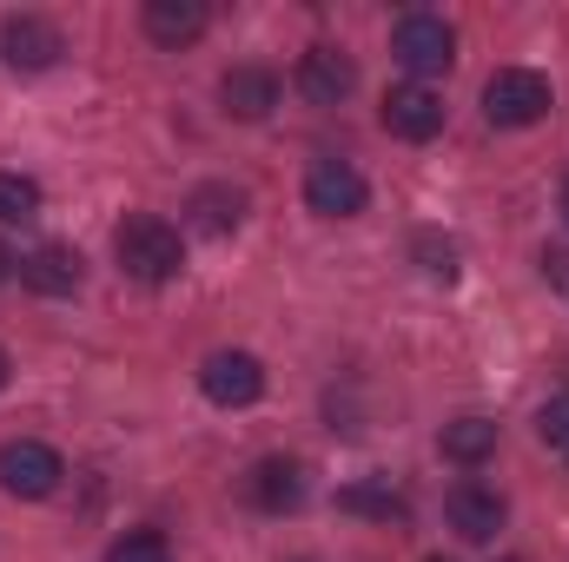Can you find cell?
Instances as JSON below:
<instances>
[{
	"instance_id": "1",
	"label": "cell",
	"mask_w": 569,
	"mask_h": 562,
	"mask_svg": "<svg viewBox=\"0 0 569 562\" xmlns=\"http://www.w3.org/2000/svg\"><path fill=\"white\" fill-rule=\"evenodd\" d=\"M113 252H120V272L140 279V284H166V279H179V265H186L179 225H166L159 212H133L113 232Z\"/></svg>"
},
{
	"instance_id": "2",
	"label": "cell",
	"mask_w": 569,
	"mask_h": 562,
	"mask_svg": "<svg viewBox=\"0 0 569 562\" xmlns=\"http://www.w3.org/2000/svg\"><path fill=\"white\" fill-rule=\"evenodd\" d=\"M543 113H550V80L543 73H530V67L490 73V87H483V120L490 127H537Z\"/></svg>"
},
{
	"instance_id": "3",
	"label": "cell",
	"mask_w": 569,
	"mask_h": 562,
	"mask_svg": "<svg viewBox=\"0 0 569 562\" xmlns=\"http://www.w3.org/2000/svg\"><path fill=\"white\" fill-rule=\"evenodd\" d=\"M391 53H398V67L425 87L430 73H450V60H457V33H450L437 13H405L398 33H391Z\"/></svg>"
},
{
	"instance_id": "4",
	"label": "cell",
	"mask_w": 569,
	"mask_h": 562,
	"mask_svg": "<svg viewBox=\"0 0 569 562\" xmlns=\"http://www.w3.org/2000/svg\"><path fill=\"white\" fill-rule=\"evenodd\" d=\"M365 199H371V185H365V172H358L351 159H311V172H305V205H311L318 219H358Z\"/></svg>"
},
{
	"instance_id": "5",
	"label": "cell",
	"mask_w": 569,
	"mask_h": 562,
	"mask_svg": "<svg viewBox=\"0 0 569 562\" xmlns=\"http://www.w3.org/2000/svg\"><path fill=\"white\" fill-rule=\"evenodd\" d=\"M199 391L212 404H226V411H246V404L266 398V364L252 351H212L206 371H199Z\"/></svg>"
},
{
	"instance_id": "6",
	"label": "cell",
	"mask_w": 569,
	"mask_h": 562,
	"mask_svg": "<svg viewBox=\"0 0 569 562\" xmlns=\"http://www.w3.org/2000/svg\"><path fill=\"white\" fill-rule=\"evenodd\" d=\"M60 476H67L60 450H47V443H33V436H20V443H7V450H0V483H7L13 496H27V503L53 496V490H60Z\"/></svg>"
},
{
	"instance_id": "7",
	"label": "cell",
	"mask_w": 569,
	"mask_h": 562,
	"mask_svg": "<svg viewBox=\"0 0 569 562\" xmlns=\"http://www.w3.org/2000/svg\"><path fill=\"white\" fill-rule=\"evenodd\" d=\"M60 53H67L60 27L40 20V13H13V20L0 27V60H7L13 73H40V67H53Z\"/></svg>"
},
{
	"instance_id": "8",
	"label": "cell",
	"mask_w": 569,
	"mask_h": 562,
	"mask_svg": "<svg viewBox=\"0 0 569 562\" xmlns=\"http://www.w3.org/2000/svg\"><path fill=\"white\" fill-rule=\"evenodd\" d=\"M385 127L398 133V140H411V145H425V140H437L443 133V100L430 93V87H391L385 93Z\"/></svg>"
},
{
	"instance_id": "9",
	"label": "cell",
	"mask_w": 569,
	"mask_h": 562,
	"mask_svg": "<svg viewBox=\"0 0 569 562\" xmlns=\"http://www.w3.org/2000/svg\"><path fill=\"white\" fill-rule=\"evenodd\" d=\"M351 87H358L351 53H338V47H311V53L298 60V93H305L311 107H338Z\"/></svg>"
},
{
	"instance_id": "10",
	"label": "cell",
	"mask_w": 569,
	"mask_h": 562,
	"mask_svg": "<svg viewBox=\"0 0 569 562\" xmlns=\"http://www.w3.org/2000/svg\"><path fill=\"white\" fill-rule=\"evenodd\" d=\"M443 516H450V530H457L463 543H490V536L503 530V496L483 490V483H457L450 503H443Z\"/></svg>"
},
{
	"instance_id": "11",
	"label": "cell",
	"mask_w": 569,
	"mask_h": 562,
	"mask_svg": "<svg viewBox=\"0 0 569 562\" xmlns=\"http://www.w3.org/2000/svg\"><path fill=\"white\" fill-rule=\"evenodd\" d=\"M219 100H226L232 120H266V113L279 107V73H272V67H232V73L219 80Z\"/></svg>"
},
{
	"instance_id": "12",
	"label": "cell",
	"mask_w": 569,
	"mask_h": 562,
	"mask_svg": "<svg viewBox=\"0 0 569 562\" xmlns=\"http://www.w3.org/2000/svg\"><path fill=\"white\" fill-rule=\"evenodd\" d=\"M20 279L33 284L40 298H67V291H80V279H87V259L73 245H40L33 259H20Z\"/></svg>"
},
{
	"instance_id": "13",
	"label": "cell",
	"mask_w": 569,
	"mask_h": 562,
	"mask_svg": "<svg viewBox=\"0 0 569 562\" xmlns=\"http://www.w3.org/2000/svg\"><path fill=\"white\" fill-rule=\"evenodd\" d=\"M146 33L159 47H192L206 33V0H146Z\"/></svg>"
},
{
	"instance_id": "14",
	"label": "cell",
	"mask_w": 569,
	"mask_h": 562,
	"mask_svg": "<svg viewBox=\"0 0 569 562\" xmlns=\"http://www.w3.org/2000/svg\"><path fill=\"white\" fill-rule=\"evenodd\" d=\"M252 503H259V510H272V516L298 510V503H305V470H298V463H284V456L259 463V470H252Z\"/></svg>"
},
{
	"instance_id": "15",
	"label": "cell",
	"mask_w": 569,
	"mask_h": 562,
	"mask_svg": "<svg viewBox=\"0 0 569 562\" xmlns=\"http://www.w3.org/2000/svg\"><path fill=\"white\" fill-rule=\"evenodd\" d=\"M186 212H192L199 232L219 239V232H232V225L246 219V192H239V185H199V192L186 199Z\"/></svg>"
},
{
	"instance_id": "16",
	"label": "cell",
	"mask_w": 569,
	"mask_h": 562,
	"mask_svg": "<svg viewBox=\"0 0 569 562\" xmlns=\"http://www.w3.org/2000/svg\"><path fill=\"white\" fill-rule=\"evenodd\" d=\"M437 443H443V456H450V463H463V470H470V463H483V456L497 450V423H490V418H457V423H443V436H437Z\"/></svg>"
},
{
	"instance_id": "17",
	"label": "cell",
	"mask_w": 569,
	"mask_h": 562,
	"mask_svg": "<svg viewBox=\"0 0 569 562\" xmlns=\"http://www.w3.org/2000/svg\"><path fill=\"white\" fill-rule=\"evenodd\" d=\"M40 212V185L20 172H0V225H27Z\"/></svg>"
},
{
	"instance_id": "18",
	"label": "cell",
	"mask_w": 569,
	"mask_h": 562,
	"mask_svg": "<svg viewBox=\"0 0 569 562\" xmlns=\"http://www.w3.org/2000/svg\"><path fill=\"white\" fill-rule=\"evenodd\" d=\"M338 510H358V516H405L398 490H378V483H351V490H338Z\"/></svg>"
},
{
	"instance_id": "19",
	"label": "cell",
	"mask_w": 569,
	"mask_h": 562,
	"mask_svg": "<svg viewBox=\"0 0 569 562\" xmlns=\"http://www.w3.org/2000/svg\"><path fill=\"white\" fill-rule=\"evenodd\" d=\"M107 562H172V550H166L159 530H133V536H120V543L107 550Z\"/></svg>"
},
{
	"instance_id": "20",
	"label": "cell",
	"mask_w": 569,
	"mask_h": 562,
	"mask_svg": "<svg viewBox=\"0 0 569 562\" xmlns=\"http://www.w3.org/2000/svg\"><path fill=\"white\" fill-rule=\"evenodd\" d=\"M418 259H425V272L430 279H457V245H450V239H437V232H425V239H418Z\"/></svg>"
},
{
	"instance_id": "21",
	"label": "cell",
	"mask_w": 569,
	"mask_h": 562,
	"mask_svg": "<svg viewBox=\"0 0 569 562\" xmlns=\"http://www.w3.org/2000/svg\"><path fill=\"white\" fill-rule=\"evenodd\" d=\"M537 430H543V443H550V450H563V456H569V391H563V398H550V404L537 411Z\"/></svg>"
},
{
	"instance_id": "22",
	"label": "cell",
	"mask_w": 569,
	"mask_h": 562,
	"mask_svg": "<svg viewBox=\"0 0 569 562\" xmlns=\"http://www.w3.org/2000/svg\"><path fill=\"white\" fill-rule=\"evenodd\" d=\"M7 272H13V252H7V245H0V284H7Z\"/></svg>"
},
{
	"instance_id": "23",
	"label": "cell",
	"mask_w": 569,
	"mask_h": 562,
	"mask_svg": "<svg viewBox=\"0 0 569 562\" xmlns=\"http://www.w3.org/2000/svg\"><path fill=\"white\" fill-rule=\"evenodd\" d=\"M7 371H13V364H7V351H0V391H7Z\"/></svg>"
},
{
	"instance_id": "24",
	"label": "cell",
	"mask_w": 569,
	"mask_h": 562,
	"mask_svg": "<svg viewBox=\"0 0 569 562\" xmlns=\"http://www.w3.org/2000/svg\"><path fill=\"white\" fill-rule=\"evenodd\" d=\"M563 219H569V185H563Z\"/></svg>"
},
{
	"instance_id": "25",
	"label": "cell",
	"mask_w": 569,
	"mask_h": 562,
	"mask_svg": "<svg viewBox=\"0 0 569 562\" xmlns=\"http://www.w3.org/2000/svg\"><path fill=\"white\" fill-rule=\"evenodd\" d=\"M430 562H443V556H430Z\"/></svg>"
}]
</instances>
